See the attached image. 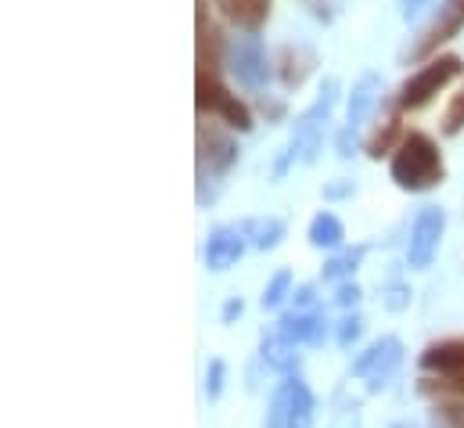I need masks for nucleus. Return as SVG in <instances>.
I'll list each match as a JSON object with an SVG mask.
<instances>
[{"mask_svg":"<svg viewBox=\"0 0 464 428\" xmlns=\"http://www.w3.org/2000/svg\"><path fill=\"white\" fill-rule=\"evenodd\" d=\"M241 310H245V306H241V299H231V303L224 306V324H231L234 317H241Z\"/></svg>","mask_w":464,"mask_h":428,"instance_id":"26","label":"nucleus"},{"mask_svg":"<svg viewBox=\"0 0 464 428\" xmlns=\"http://www.w3.org/2000/svg\"><path fill=\"white\" fill-rule=\"evenodd\" d=\"M356 338H360V317H346V321H343V327H339V345H343V349H349Z\"/></svg>","mask_w":464,"mask_h":428,"instance_id":"21","label":"nucleus"},{"mask_svg":"<svg viewBox=\"0 0 464 428\" xmlns=\"http://www.w3.org/2000/svg\"><path fill=\"white\" fill-rule=\"evenodd\" d=\"M314 303V288L310 285H303L299 292H295V306H299V314H306V306Z\"/></svg>","mask_w":464,"mask_h":428,"instance_id":"25","label":"nucleus"},{"mask_svg":"<svg viewBox=\"0 0 464 428\" xmlns=\"http://www.w3.org/2000/svg\"><path fill=\"white\" fill-rule=\"evenodd\" d=\"M288 288H292V274H288V270H277V274L270 277V285L263 288V306H266V310L281 306L285 296H288Z\"/></svg>","mask_w":464,"mask_h":428,"instance_id":"17","label":"nucleus"},{"mask_svg":"<svg viewBox=\"0 0 464 428\" xmlns=\"http://www.w3.org/2000/svg\"><path fill=\"white\" fill-rule=\"evenodd\" d=\"M263 360H266V367H274V371L288 374V371L299 364V353H295V345H292L288 338L270 335V338H263Z\"/></svg>","mask_w":464,"mask_h":428,"instance_id":"14","label":"nucleus"},{"mask_svg":"<svg viewBox=\"0 0 464 428\" xmlns=\"http://www.w3.org/2000/svg\"><path fill=\"white\" fill-rule=\"evenodd\" d=\"M392 180L407 191H425L443 180V159L432 137L425 133H407L392 155Z\"/></svg>","mask_w":464,"mask_h":428,"instance_id":"1","label":"nucleus"},{"mask_svg":"<svg viewBox=\"0 0 464 428\" xmlns=\"http://www.w3.org/2000/svg\"><path fill=\"white\" fill-rule=\"evenodd\" d=\"M324 331H328V321L321 317V314H285L281 317V338H288L292 345H299V342H310V345H317V342H324Z\"/></svg>","mask_w":464,"mask_h":428,"instance_id":"12","label":"nucleus"},{"mask_svg":"<svg viewBox=\"0 0 464 428\" xmlns=\"http://www.w3.org/2000/svg\"><path fill=\"white\" fill-rule=\"evenodd\" d=\"M220 4H224V11L231 15L234 22L245 25V29H259L266 11H270V0H220Z\"/></svg>","mask_w":464,"mask_h":428,"instance_id":"15","label":"nucleus"},{"mask_svg":"<svg viewBox=\"0 0 464 428\" xmlns=\"http://www.w3.org/2000/svg\"><path fill=\"white\" fill-rule=\"evenodd\" d=\"M400 364H403V342L389 335V338L371 342V345L353 360V374H356V378H363L371 393H378V389H385V385H389V378L396 374V367H400Z\"/></svg>","mask_w":464,"mask_h":428,"instance_id":"3","label":"nucleus"},{"mask_svg":"<svg viewBox=\"0 0 464 428\" xmlns=\"http://www.w3.org/2000/svg\"><path fill=\"white\" fill-rule=\"evenodd\" d=\"M231 73L237 76V83H245V87H252V91L266 87L270 69H266V54H263V47H259L256 40H241V44H234Z\"/></svg>","mask_w":464,"mask_h":428,"instance_id":"8","label":"nucleus"},{"mask_svg":"<svg viewBox=\"0 0 464 428\" xmlns=\"http://www.w3.org/2000/svg\"><path fill=\"white\" fill-rule=\"evenodd\" d=\"M443 230H447V213L440 206H429L425 213L414 219V230H411V245H407V263L414 270H425L436 252H440V241H443Z\"/></svg>","mask_w":464,"mask_h":428,"instance_id":"6","label":"nucleus"},{"mask_svg":"<svg viewBox=\"0 0 464 428\" xmlns=\"http://www.w3.org/2000/svg\"><path fill=\"white\" fill-rule=\"evenodd\" d=\"M224 382H227V364L224 360H213L209 371H206V396L217 404L224 396Z\"/></svg>","mask_w":464,"mask_h":428,"instance_id":"18","label":"nucleus"},{"mask_svg":"<svg viewBox=\"0 0 464 428\" xmlns=\"http://www.w3.org/2000/svg\"><path fill=\"white\" fill-rule=\"evenodd\" d=\"M245 238H252V245L256 248H277L281 245V238H285V223L281 219H274V216H266V219H252V223H245V230H241Z\"/></svg>","mask_w":464,"mask_h":428,"instance_id":"16","label":"nucleus"},{"mask_svg":"<svg viewBox=\"0 0 464 428\" xmlns=\"http://www.w3.org/2000/svg\"><path fill=\"white\" fill-rule=\"evenodd\" d=\"M407 299H411L407 288H403V285H392V292H389V310H403Z\"/></svg>","mask_w":464,"mask_h":428,"instance_id":"23","label":"nucleus"},{"mask_svg":"<svg viewBox=\"0 0 464 428\" xmlns=\"http://www.w3.org/2000/svg\"><path fill=\"white\" fill-rule=\"evenodd\" d=\"M266 428H285V425H281L277 418H266Z\"/></svg>","mask_w":464,"mask_h":428,"instance_id":"28","label":"nucleus"},{"mask_svg":"<svg viewBox=\"0 0 464 428\" xmlns=\"http://www.w3.org/2000/svg\"><path fill=\"white\" fill-rule=\"evenodd\" d=\"M198 108L209 112V115H220L234 130H248L252 126L248 108L241 105L234 94H227L213 76H198Z\"/></svg>","mask_w":464,"mask_h":428,"instance_id":"7","label":"nucleus"},{"mask_svg":"<svg viewBox=\"0 0 464 428\" xmlns=\"http://www.w3.org/2000/svg\"><path fill=\"white\" fill-rule=\"evenodd\" d=\"M440 418L447 428H464V404H447L440 407Z\"/></svg>","mask_w":464,"mask_h":428,"instance_id":"20","label":"nucleus"},{"mask_svg":"<svg viewBox=\"0 0 464 428\" xmlns=\"http://www.w3.org/2000/svg\"><path fill=\"white\" fill-rule=\"evenodd\" d=\"M241 252H245V234L220 227V230H213V238L206 245V263H209V270H231L241 259Z\"/></svg>","mask_w":464,"mask_h":428,"instance_id":"11","label":"nucleus"},{"mask_svg":"<svg viewBox=\"0 0 464 428\" xmlns=\"http://www.w3.org/2000/svg\"><path fill=\"white\" fill-rule=\"evenodd\" d=\"M360 259H363V248H353L346 256H335V259L328 263V270H324V281H335V277H343V274H353Z\"/></svg>","mask_w":464,"mask_h":428,"instance_id":"19","label":"nucleus"},{"mask_svg":"<svg viewBox=\"0 0 464 428\" xmlns=\"http://www.w3.org/2000/svg\"><path fill=\"white\" fill-rule=\"evenodd\" d=\"M270 418H277L285 428H314L317 425V400L310 393V385L303 378H288L274 404H270Z\"/></svg>","mask_w":464,"mask_h":428,"instance_id":"5","label":"nucleus"},{"mask_svg":"<svg viewBox=\"0 0 464 428\" xmlns=\"http://www.w3.org/2000/svg\"><path fill=\"white\" fill-rule=\"evenodd\" d=\"M335 80H328L324 83V91H321V98H317V105L306 108L303 115H299V122H295V133H292V144H288V162L292 159H299V162H314L317 159V148H321V141H324V126H328V115H332V108H335ZM285 162V166H288Z\"/></svg>","mask_w":464,"mask_h":428,"instance_id":"2","label":"nucleus"},{"mask_svg":"<svg viewBox=\"0 0 464 428\" xmlns=\"http://www.w3.org/2000/svg\"><path fill=\"white\" fill-rule=\"evenodd\" d=\"M461 76V58H454V54H443V58H436V62H429L418 76H411L407 83H403V91H400V108H421L429 105L450 80H458Z\"/></svg>","mask_w":464,"mask_h":428,"instance_id":"4","label":"nucleus"},{"mask_svg":"<svg viewBox=\"0 0 464 428\" xmlns=\"http://www.w3.org/2000/svg\"><path fill=\"white\" fill-rule=\"evenodd\" d=\"M346 241V227L335 213H317L310 223V245L317 248H339Z\"/></svg>","mask_w":464,"mask_h":428,"instance_id":"13","label":"nucleus"},{"mask_svg":"<svg viewBox=\"0 0 464 428\" xmlns=\"http://www.w3.org/2000/svg\"><path fill=\"white\" fill-rule=\"evenodd\" d=\"M360 303V288L356 285H343L339 288V306H356Z\"/></svg>","mask_w":464,"mask_h":428,"instance_id":"24","label":"nucleus"},{"mask_svg":"<svg viewBox=\"0 0 464 428\" xmlns=\"http://www.w3.org/2000/svg\"><path fill=\"white\" fill-rule=\"evenodd\" d=\"M374 98H378V76L374 73H367V76H360V83L353 87V98H349V112H346V133L339 137V155L349 159L353 151H349V137H353V130L367 119V112L374 105Z\"/></svg>","mask_w":464,"mask_h":428,"instance_id":"9","label":"nucleus"},{"mask_svg":"<svg viewBox=\"0 0 464 428\" xmlns=\"http://www.w3.org/2000/svg\"><path fill=\"white\" fill-rule=\"evenodd\" d=\"M464 126V94H458V102L447 112V133H458Z\"/></svg>","mask_w":464,"mask_h":428,"instance_id":"22","label":"nucleus"},{"mask_svg":"<svg viewBox=\"0 0 464 428\" xmlns=\"http://www.w3.org/2000/svg\"><path fill=\"white\" fill-rule=\"evenodd\" d=\"M198 144H202V166L209 162L213 173H227L234 162H237V144L231 141V133L217 130V126H202L198 133Z\"/></svg>","mask_w":464,"mask_h":428,"instance_id":"10","label":"nucleus"},{"mask_svg":"<svg viewBox=\"0 0 464 428\" xmlns=\"http://www.w3.org/2000/svg\"><path fill=\"white\" fill-rule=\"evenodd\" d=\"M421 4H429V0H403V18H418Z\"/></svg>","mask_w":464,"mask_h":428,"instance_id":"27","label":"nucleus"}]
</instances>
